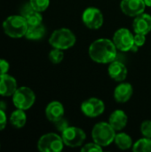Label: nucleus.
Here are the masks:
<instances>
[{
	"mask_svg": "<svg viewBox=\"0 0 151 152\" xmlns=\"http://www.w3.org/2000/svg\"><path fill=\"white\" fill-rule=\"evenodd\" d=\"M146 4L144 0H122L120 3L121 11L127 16L136 17L144 12Z\"/></svg>",
	"mask_w": 151,
	"mask_h": 152,
	"instance_id": "nucleus-11",
	"label": "nucleus"
},
{
	"mask_svg": "<svg viewBox=\"0 0 151 152\" xmlns=\"http://www.w3.org/2000/svg\"><path fill=\"white\" fill-rule=\"evenodd\" d=\"M115 143L116 145L123 151L128 150L131 147H133V140L130 135H128L125 133H119L116 134L115 137Z\"/></svg>",
	"mask_w": 151,
	"mask_h": 152,
	"instance_id": "nucleus-21",
	"label": "nucleus"
},
{
	"mask_svg": "<svg viewBox=\"0 0 151 152\" xmlns=\"http://www.w3.org/2000/svg\"><path fill=\"white\" fill-rule=\"evenodd\" d=\"M63 50L58 49V48H53L52 51L49 53V60L51 62L54 64H58L62 61L64 58V53L62 52Z\"/></svg>",
	"mask_w": 151,
	"mask_h": 152,
	"instance_id": "nucleus-24",
	"label": "nucleus"
},
{
	"mask_svg": "<svg viewBox=\"0 0 151 152\" xmlns=\"http://www.w3.org/2000/svg\"><path fill=\"white\" fill-rule=\"evenodd\" d=\"M3 30L5 35L12 38H20L25 37L28 25L26 19L20 14H13L8 16L2 24Z\"/></svg>",
	"mask_w": 151,
	"mask_h": 152,
	"instance_id": "nucleus-2",
	"label": "nucleus"
},
{
	"mask_svg": "<svg viewBox=\"0 0 151 152\" xmlns=\"http://www.w3.org/2000/svg\"><path fill=\"white\" fill-rule=\"evenodd\" d=\"M77 38L75 34L67 28H61L54 30L49 37V44L53 48L67 50L74 46Z\"/></svg>",
	"mask_w": 151,
	"mask_h": 152,
	"instance_id": "nucleus-4",
	"label": "nucleus"
},
{
	"mask_svg": "<svg viewBox=\"0 0 151 152\" xmlns=\"http://www.w3.org/2000/svg\"><path fill=\"white\" fill-rule=\"evenodd\" d=\"M10 69L9 62L4 59H0V75L6 74Z\"/></svg>",
	"mask_w": 151,
	"mask_h": 152,
	"instance_id": "nucleus-29",
	"label": "nucleus"
},
{
	"mask_svg": "<svg viewBox=\"0 0 151 152\" xmlns=\"http://www.w3.org/2000/svg\"><path fill=\"white\" fill-rule=\"evenodd\" d=\"M128 122V118L127 115L125 114V111L121 110H117L111 113L109 116V125L116 130V131H120L124 129Z\"/></svg>",
	"mask_w": 151,
	"mask_h": 152,
	"instance_id": "nucleus-17",
	"label": "nucleus"
},
{
	"mask_svg": "<svg viewBox=\"0 0 151 152\" xmlns=\"http://www.w3.org/2000/svg\"><path fill=\"white\" fill-rule=\"evenodd\" d=\"M116 137V130L107 122H100L96 124L92 130V138L101 147L110 145Z\"/></svg>",
	"mask_w": 151,
	"mask_h": 152,
	"instance_id": "nucleus-3",
	"label": "nucleus"
},
{
	"mask_svg": "<svg viewBox=\"0 0 151 152\" xmlns=\"http://www.w3.org/2000/svg\"><path fill=\"white\" fill-rule=\"evenodd\" d=\"M82 20L87 28L98 29L102 26L104 18L100 9L96 7H88L82 14Z\"/></svg>",
	"mask_w": 151,
	"mask_h": 152,
	"instance_id": "nucleus-9",
	"label": "nucleus"
},
{
	"mask_svg": "<svg viewBox=\"0 0 151 152\" xmlns=\"http://www.w3.org/2000/svg\"><path fill=\"white\" fill-rule=\"evenodd\" d=\"M12 102L16 109L23 110H29L35 103L36 94L34 91L28 86H20L12 94Z\"/></svg>",
	"mask_w": 151,
	"mask_h": 152,
	"instance_id": "nucleus-5",
	"label": "nucleus"
},
{
	"mask_svg": "<svg viewBox=\"0 0 151 152\" xmlns=\"http://www.w3.org/2000/svg\"><path fill=\"white\" fill-rule=\"evenodd\" d=\"M61 138L64 144L70 148H77L83 145L86 134L83 129L76 126H69L61 133Z\"/></svg>",
	"mask_w": 151,
	"mask_h": 152,
	"instance_id": "nucleus-7",
	"label": "nucleus"
},
{
	"mask_svg": "<svg viewBox=\"0 0 151 152\" xmlns=\"http://www.w3.org/2000/svg\"><path fill=\"white\" fill-rule=\"evenodd\" d=\"M133 94V88L129 83H121L114 91V98L119 103L128 102Z\"/></svg>",
	"mask_w": 151,
	"mask_h": 152,
	"instance_id": "nucleus-16",
	"label": "nucleus"
},
{
	"mask_svg": "<svg viewBox=\"0 0 151 152\" xmlns=\"http://www.w3.org/2000/svg\"><path fill=\"white\" fill-rule=\"evenodd\" d=\"M21 15L26 19V21L28 26H34L41 24L43 21V17L40 12H37L34 10L31 5L27 4L25 5L21 10Z\"/></svg>",
	"mask_w": 151,
	"mask_h": 152,
	"instance_id": "nucleus-18",
	"label": "nucleus"
},
{
	"mask_svg": "<svg viewBox=\"0 0 151 152\" xmlns=\"http://www.w3.org/2000/svg\"><path fill=\"white\" fill-rule=\"evenodd\" d=\"M108 73L113 80L122 82L127 77V68L121 61H114L110 62L108 68Z\"/></svg>",
	"mask_w": 151,
	"mask_h": 152,
	"instance_id": "nucleus-15",
	"label": "nucleus"
},
{
	"mask_svg": "<svg viewBox=\"0 0 151 152\" xmlns=\"http://www.w3.org/2000/svg\"><path fill=\"white\" fill-rule=\"evenodd\" d=\"M81 110L88 118H96L104 112L105 104L98 98H89L82 102Z\"/></svg>",
	"mask_w": 151,
	"mask_h": 152,
	"instance_id": "nucleus-10",
	"label": "nucleus"
},
{
	"mask_svg": "<svg viewBox=\"0 0 151 152\" xmlns=\"http://www.w3.org/2000/svg\"><path fill=\"white\" fill-rule=\"evenodd\" d=\"M145 42H146V35L135 33V35H134V45H137L138 47H141L145 44Z\"/></svg>",
	"mask_w": 151,
	"mask_h": 152,
	"instance_id": "nucleus-28",
	"label": "nucleus"
},
{
	"mask_svg": "<svg viewBox=\"0 0 151 152\" xmlns=\"http://www.w3.org/2000/svg\"><path fill=\"white\" fill-rule=\"evenodd\" d=\"M64 145L61 136L55 133L45 134L37 142V149L41 152H60L63 150Z\"/></svg>",
	"mask_w": 151,
	"mask_h": 152,
	"instance_id": "nucleus-6",
	"label": "nucleus"
},
{
	"mask_svg": "<svg viewBox=\"0 0 151 152\" xmlns=\"http://www.w3.org/2000/svg\"><path fill=\"white\" fill-rule=\"evenodd\" d=\"M10 123L15 128H21L26 125L27 122V115L25 110L17 109L12 112L9 118Z\"/></svg>",
	"mask_w": 151,
	"mask_h": 152,
	"instance_id": "nucleus-19",
	"label": "nucleus"
},
{
	"mask_svg": "<svg viewBox=\"0 0 151 152\" xmlns=\"http://www.w3.org/2000/svg\"><path fill=\"white\" fill-rule=\"evenodd\" d=\"M144 2L146 4V6L151 7V0H144Z\"/></svg>",
	"mask_w": 151,
	"mask_h": 152,
	"instance_id": "nucleus-31",
	"label": "nucleus"
},
{
	"mask_svg": "<svg viewBox=\"0 0 151 152\" xmlns=\"http://www.w3.org/2000/svg\"><path fill=\"white\" fill-rule=\"evenodd\" d=\"M6 124H7L6 114H5V112L2 109H0V131L4 130L5 128Z\"/></svg>",
	"mask_w": 151,
	"mask_h": 152,
	"instance_id": "nucleus-30",
	"label": "nucleus"
},
{
	"mask_svg": "<svg viewBox=\"0 0 151 152\" xmlns=\"http://www.w3.org/2000/svg\"><path fill=\"white\" fill-rule=\"evenodd\" d=\"M31 7L37 12H44L50 4V0H29Z\"/></svg>",
	"mask_w": 151,
	"mask_h": 152,
	"instance_id": "nucleus-23",
	"label": "nucleus"
},
{
	"mask_svg": "<svg viewBox=\"0 0 151 152\" xmlns=\"http://www.w3.org/2000/svg\"><path fill=\"white\" fill-rule=\"evenodd\" d=\"M44 35H45V27L41 23L38 25L28 26L25 37L28 40L36 41V40L42 39Z\"/></svg>",
	"mask_w": 151,
	"mask_h": 152,
	"instance_id": "nucleus-20",
	"label": "nucleus"
},
{
	"mask_svg": "<svg viewBox=\"0 0 151 152\" xmlns=\"http://www.w3.org/2000/svg\"><path fill=\"white\" fill-rule=\"evenodd\" d=\"M141 133L144 137L151 139V120H146L142 123Z\"/></svg>",
	"mask_w": 151,
	"mask_h": 152,
	"instance_id": "nucleus-25",
	"label": "nucleus"
},
{
	"mask_svg": "<svg viewBox=\"0 0 151 152\" xmlns=\"http://www.w3.org/2000/svg\"><path fill=\"white\" fill-rule=\"evenodd\" d=\"M133 28L135 33L147 35L151 31V16L148 13L137 15L133 21Z\"/></svg>",
	"mask_w": 151,
	"mask_h": 152,
	"instance_id": "nucleus-13",
	"label": "nucleus"
},
{
	"mask_svg": "<svg viewBox=\"0 0 151 152\" xmlns=\"http://www.w3.org/2000/svg\"><path fill=\"white\" fill-rule=\"evenodd\" d=\"M117 47L113 40L99 38L93 41L89 47L90 58L97 63H110L116 60Z\"/></svg>",
	"mask_w": 151,
	"mask_h": 152,
	"instance_id": "nucleus-1",
	"label": "nucleus"
},
{
	"mask_svg": "<svg viewBox=\"0 0 151 152\" xmlns=\"http://www.w3.org/2000/svg\"><path fill=\"white\" fill-rule=\"evenodd\" d=\"M133 151L134 152H151V139L145 137L138 140L133 145Z\"/></svg>",
	"mask_w": 151,
	"mask_h": 152,
	"instance_id": "nucleus-22",
	"label": "nucleus"
},
{
	"mask_svg": "<svg viewBox=\"0 0 151 152\" xmlns=\"http://www.w3.org/2000/svg\"><path fill=\"white\" fill-rule=\"evenodd\" d=\"M17 86L16 79L11 76L6 74L0 75V95L4 97H10L12 96Z\"/></svg>",
	"mask_w": 151,
	"mask_h": 152,
	"instance_id": "nucleus-12",
	"label": "nucleus"
},
{
	"mask_svg": "<svg viewBox=\"0 0 151 152\" xmlns=\"http://www.w3.org/2000/svg\"><path fill=\"white\" fill-rule=\"evenodd\" d=\"M81 151L83 152H94V151H102V147H101L100 145H98L96 142H89L86 143L83 146V148L81 149Z\"/></svg>",
	"mask_w": 151,
	"mask_h": 152,
	"instance_id": "nucleus-26",
	"label": "nucleus"
},
{
	"mask_svg": "<svg viewBox=\"0 0 151 152\" xmlns=\"http://www.w3.org/2000/svg\"><path fill=\"white\" fill-rule=\"evenodd\" d=\"M54 125H55L56 129H57L58 131H60L61 133H62L66 128H68V127L69 126V122H68L64 118H61L60 120L54 122Z\"/></svg>",
	"mask_w": 151,
	"mask_h": 152,
	"instance_id": "nucleus-27",
	"label": "nucleus"
},
{
	"mask_svg": "<svg viewBox=\"0 0 151 152\" xmlns=\"http://www.w3.org/2000/svg\"><path fill=\"white\" fill-rule=\"evenodd\" d=\"M65 110L63 105L58 101H53L45 108V116L51 122H56L64 117Z\"/></svg>",
	"mask_w": 151,
	"mask_h": 152,
	"instance_id": "nucleus-14",
	"label": "nucleus"
},
{
	"mask_svg": "<svg viewBox=\"0 0 151 152\" xmlns=\"http://www.w3.org/2000/svg\"><path fill=\"white\" fill-rule=\"evenodd\" d=\"M112 40L116 47L122 52L131 51L132 47L134 45V35L125 28L117 29L115 32Z\"/></svg>",
	"mask_w": 151,
	"mask_h": 152,
	"instance_id": "nucleus-8",
	"label": "nucleus"
}]
</instances>
